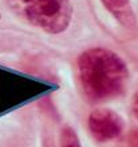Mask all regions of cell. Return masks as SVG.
<instances>
[{"instance_id": "cell-1", "label": "cell", "mask_w": 138, "mask_h": 147, "mask_svg": "<svg viewBox=\"0 0 138 147\" xmlns=\"http://www.w3.org/2000/svg\"><path fill=\"white\" fill-rule=\"evenodd\" d=\"M77 76L84 96L92 103L121 96L127 86L129 68L117 52L94 47L77 59Z\"/></svg>"}, {"instance_id": "cell-2", "label": "cell", "mask_w": 138, "mask_h": 147, "mask_svg": "<svg viewBox=\"0 0 138 147\" xmlns=\"http://www.w3.org/2000/svg\"><path fill=\"white\" fill-rule=\"evenodd\" d=\"M20 20L43 32L58 35L69 28L73 19L71 0H5Z\"/></svg>"}, {"instance_id": "cell-3", "label": "cell", "mask_w": 138, "mask_h": 147, "mask_svg": "<svg viewBox=\"0 0 138 147\" xmlns=\"http://www.w3.org/2000/svg\"><path fill=\"white\" fill-rule=\"evenodd\" d=\"M87 127L97 142L106 143L114 140L123 134L125 120L117 111L107 107H98L88 115Z\"/></svg>"}, {"instance_id": "cell-4", "label": "cell", "mask_w": 138, "mask_h": 147, "mask_svg": "<svg viewBox=\"0 0 138 147\" xmlns=\"http://www.w3.org/2000/svg\"><path fill=\"white\" fill-rule=\"evenodd\" d=\"M101 3L122 27L127 30L135 28L137 18L130 0H101Z\"/></svg>"}, {"instance_id": "cell-5", "label": "cell", "mask_w": 138, "mask_h": 147, "mask_svg": "<svg viewBox=\"0 0 138 147\" xmlns=\"http://www.w3.org/2000/svg\"><path fill=\"white\" fill-rule=\"evenodd\" d=\"M61 147H82L77 131L70 126H65L61 131Z\"/></svg>"}, {"instance_id": "cell-6", "label": "cell", "mask_w": 138, "mask_h": 147, "mask_svg": "<svg viewBox=\"0 0 138 147\" xmlns=\"http://www.w3.org/2000/svg\"><path fill=\"white\" fill-rule=\"evenodd\" d=\"M122 147H138V127L129 131Z\"/></svg>"}, {"instance_id": "cell-7", "label": "cell", "mask_w": 138, "mask_h": 147, "mask_svg": "<svg viewBox=\"0 0 138 147\" xmlns=\"http://www.w3.org/2000/svg\"><path fill=\"white\" fill-rule=\"evenodd\" d=\"M130 110H131V115L134 116V119L138 120V87H137V90H135L133 98H131Z\"/></svg>"}]
</instances>
